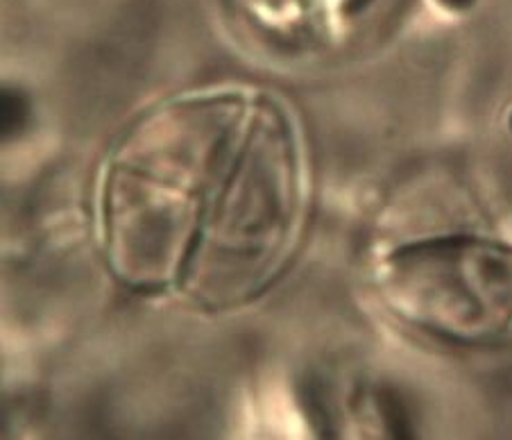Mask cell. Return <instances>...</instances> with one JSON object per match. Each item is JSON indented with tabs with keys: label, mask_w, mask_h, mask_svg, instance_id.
<instances>
[{
	"label": "cell",
	"mask_w": 512,
	"mask_h": 440,
	"mask_svg": "<svg viewBox=\"0 0 512 440\" xmlns=\"http://www.w3.org/2000/svg\"><path fill=\"white\" fill-rule=\"evenodd\" d=\"M295 114L259 89H202L136 116L96 184L109 273L204 311L250 304L286 273L311 214Z\"/></svg>",
	"instance_id": "cell-1"
},
{
	"label": "cell",
	"mask_w": 512,
	"mask_h": 440,
	"mask_svg": "<svg viewBox=\"0 0 512 440\" xmlns=\"http://www.w3.org/2000/svg\"><path fill=\"white\" fill-rule=\"evenodd\" d=\"M372 284L392 316L435 341H512V241L463 230L392 245Z\"/></svg>",
	"instance_id": "cell-2"
}]
</instances>
